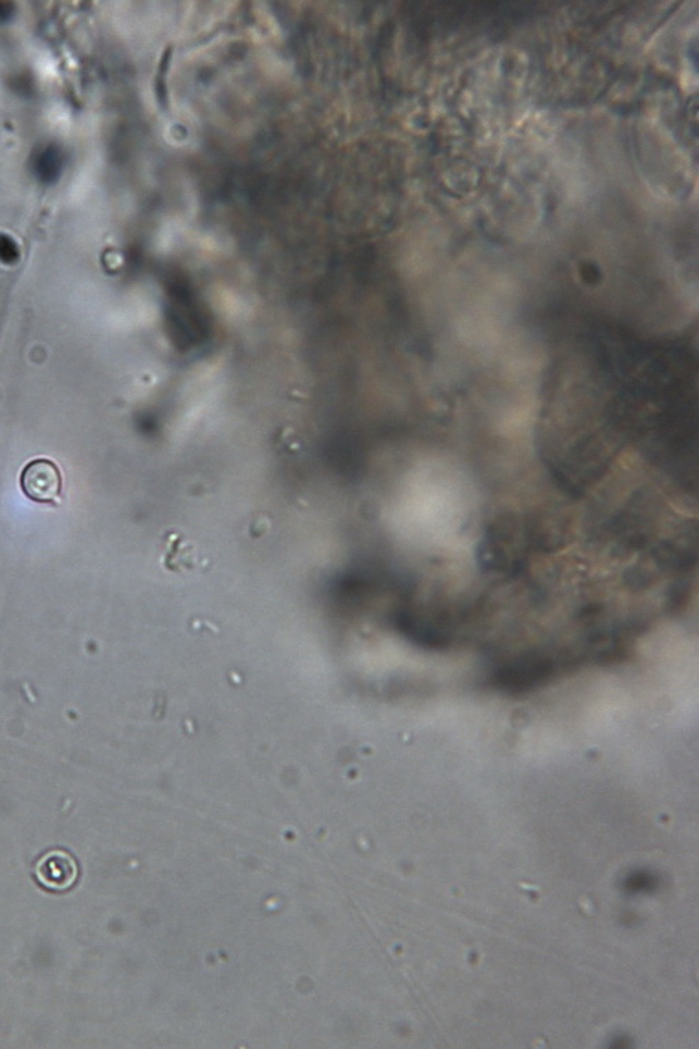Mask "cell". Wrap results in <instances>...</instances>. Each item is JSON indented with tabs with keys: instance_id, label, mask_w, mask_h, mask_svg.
Here are the masks:
<instances>
[{
	"instance_id": "7a4b0ae2",
	"label": "cell",
	"mask_w": 699,
	"mask_h": 1049,
	"mask_svg": "<svg viewBox=\"0 0 699 1049\" xmlns=\"http://www.w3.org/2000/svg\"><path fill=\"white\" fill-rule=\"evenodd\" d=\"M21 483L24 494L36 503H53L61 496V472L50 459H36L27 464Z\"/></svg>"
},
{
	"instance_id": "6da1fadb",
	"label": "cell",
	"mask_w": 699,
	"mask_h": 1049,
	"mask_svg": "<svg viewBox=\"0 0 699 1049\" xmlns=\"http://www.w3.org/2000/svg\"><path fill=\"white\" fill-rule=\"evenodd\" d=\"M554 671L551 659L541 655H526L496 671L492 683L510 693H525L545 683Z\"/></svg>"
},
{
	"instance_id": "3957f363",
	"label": "cell",
	"mask_w": 699,
	"mask_h": 1049,
	"mask_svg": "<svg viewBox=\"0 0 699 1049\" xmlns=\"http://www.w3.org/2000/svg\"><path fill=\"white\" fill-rule=\"evenodd\" d=\"M36 876L47 889L66 890L75 885L79 876V866L67 852L55 850L48 852L38 861Z\"/></svg>"
}]
</instances>
